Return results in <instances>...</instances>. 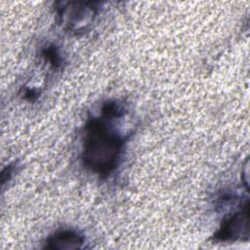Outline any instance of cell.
Masks as SVG:
<instances>
[{
	"label": "cell",
	"mask_w": 250,
	"mask_h": 250,
	"mask_svg": "<svg viewBox=\"0 0 250 250\" xmlns=\"http://www.w3.org/2000/svg\"><path fill=\"white\" fill-rule=\"evenodd\" d=\"M57 9L58 16L64 28L75 33L84 31L94 21L98 12V3L62 2Z\"/></svg>",
	"instance_id": "2"
},
{
	"label": "cell",
	"mask_w": 250,
	"mask_h": 250,
	"mask_svg": "<svg viewBox=\"0 0 250 250\" xmlns=\"http://www.w3.org/2000/svg\"><path fill=\"white\" fill-rule=\"evenodd\" d=\"M84 236L73 229H62L50 235L45 242V248L57 250H71L83 247Z\"/></svg>",
	"instance_id": "4"
},
{
	"label": "cell",
	"mask_w": 250,
	"mask_h": 250,
	"mask_svg": "<svg viewBox=\"0 0 250 250\" xmlns=\"http://www.w3.org/2000/svg\"><path fill=\"white\" fill-rule=\"evenodd\" d=\"M248 202L244 207L228 217L221 225L219 230L215 233L214 239L217 241H229L242 238L243 234L248 236L249 216H248Z\"/></svg>",
	"instance_id": "3"
},
{
	"label": "cell",
	"mask_w": 250,
	"mask_h": 250,
	"mask_svg": "<svg viewBox=\"0 0 250 250\" xmlns=\"http://www.w3.org/2000/svg\"><path fill=\"white\" fill-rule=\"evenodd\" d=\"M42 56L46 59V61L49 62V63H51L53 66L55 67H59L61 65V56L60 53L57 51L56 48H54V46H49L46 49L43 50L42 52Z\"/></svg>",
	"instance_id": "5"
},
{
	"label": "cell",
	"mask_w": 250,
	"mask_h": 250,
	"mask_svg": "<svg viewBox=\"0 0 250 250\" xmlns=\"http://www.w3.org/2000/svg\"><path fill=\"white\" fill-rule=\"evenodd\" d=\"M115 118L120 117L101 112V116L89 119L84 127L82 162L101 177H107L117 168L124 148V136L111 124Z\"/></svg>",
	"instance_id": "1"
}]
</instances>
